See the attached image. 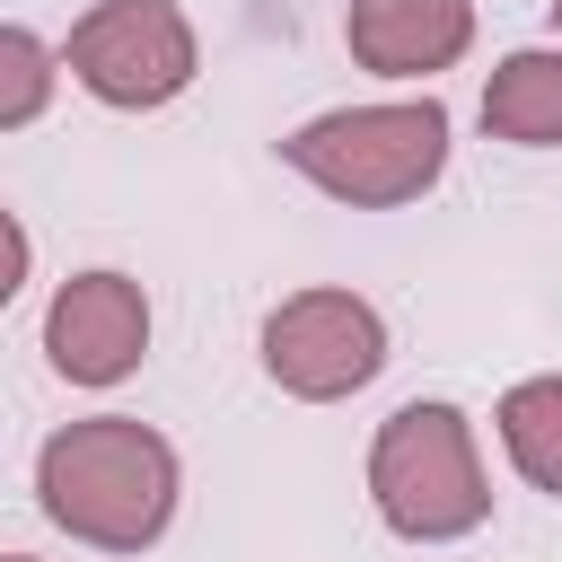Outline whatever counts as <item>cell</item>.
Returning <instances> with one entry per match:
<instances>
[{
	"label": "cell",
	"instance_id": "cell-1",
	"mask_svg": "<svg viewBox=\"0 0 562 562\" xmlns=\"http://www.w3.org/2000/svg\"><path fill=\"white\" fill-rule=\"evenodd\" d=\"M176 492H184L176 448L132 413L61 422L35 448V509L70 544H97V553H149L176 518Z\"/></svg>",
	"mask_w": 562,
	"mask_h": 562
},
{
	"label": "cell",
	"instance_id": "cell-2",
	"mask_svg": "<svg viewBox=\"0 0 562 562\" xmlns=\"http://www.w3.org/2000/svg\"><path fill=\"white\" fill-rule=\"evenodd\" d=\"M281 167L307 176L325 202L404 211V202H422L448 176V105L439 97H378V105L307 114L281 140Z\"/></svg>",
	"mask_w": 562,
	"mask_h": 562
},
{
	"label": "cell",
	"instance_id": "cell-3",
	"mask_svg": "<svg viewBox=\"0 0 562 562\" xmlns=\"http://www.w3.org/2000/svg\"><path fill=\"white\" fill-rule=\"evenodd\" d=\"M369 501L404 544H457L492 518V474L474 422L448 395H413L369 439Z\"/></svg>",
	"mask_w": 562,
	"mask_h": 562
},
{
	"label": "cell",
	"instance_id": "cell-4",
	"mask_svg": "<svg viewBox=\"0 0 562 562\" xmlns=\"http://www.w3.org/2000/svg\"><path fill=\"white\" fill-rule=\"evenodd\" d=\"M61 70L114 114H158V105H176L193 88L202 44H193V18L176 0H97L70 26Z\"/></svg>",
	"mask_w": 562,
	"mask_h": 562
},
{
	"label": "cell",
	"instance_id": "cell-5",
	"mask_svg": "<svg viewBox=\"0 0 562 562\" xmlns=\"http://www.w3.org/2000/svg\"><path fill=\"white\" fill-rule=\"evenodd\" d=\"M386 369V316L360 290H290L263 316V378L299 404H342Z\"/></svg>",
	"mask_w": 562,
	"mask_h": 562
},
{
	"label": "cell",
	"instance_id": "cell-6",
	"mask_svg": "<svg viewBox=\"0 0 562 562\" xmlns=\"http://www.w3.org/2000/svg\"><path fill=\"white\" fill-rule=\"evenodd\" d=\"M44 360L61 386H123L149 360V290L114 263L70 272L44 307Z\"/></svg>",
	"mask_w": 562,
	"mask_h": 562
},
{
	"label": "cell",
	"instance_id": "cell-7",
	"mask_svg": "<svg viewBox=\"0 0 562 562\" xmlns=\"http://www.w3.org/2000/svg\"><path fill=\"white\" fill-rule=\"evenodd\" d=\"M342 44L378 79H439L474 44V0H351Z\"/></svg>",
	"mask_w": 562,
	"mask_h": 562
},
{
	"label": "cell",
	"instance_id": "cell-8",
	"mask_svg": "<svg viewBox=\"0 0 562 562\" xmlns=\"http://www.w3.org/2000/svg\"><path fill=\"white\" fill-rule=\"evenodd\" d=\"M483 132L509 149H562V44H518L492 61Z\"/></svg>",
	"mask_w": 562,
	"mask_h": 562
},
{
	"label": "cell",
	"instance_id": "cell-9",
	"mask_svg": "<svg viewBox=\"0 0 562 562\" xmlns=\"http://www.w3.org/2000/svg\"><path fill=\"white\" fill-rule=\"evenodd\" d=\"M501 448H509V465L536 483V492H553L562 501V369L553 378H518L509 395H501Z\"/></svg>",
	"mask_w": 562,
	"mask_h": 562
},
{
	"label": "cell",
	"instance_id": "cell-10",
	"mask_svg": "<svg viewBox=\"0 0 562 562\" xmlns=\"http://www.w3.org/2000/svg\"><path fill=\"white\" fill-rule=\"evenodd\" d=\"M53 88H61V53H53L35 26H9V18H0V132L44 123Z\"/></svg>",
	"mask_w": 562,
	"mask_h": 562
},
{
	"label": "cell",
	"instance_id": "cell-11",
	"mask_svg": "<svg viewBox=\"0 0 562 562\" xmlns=\"http://www.w3.org/2000/svg\"><path fill=\"white\" fill-rule=\"evenodd\" d=\"M26 263H35V237H26V220L0 202V307L26 290Z\"/></svg>",
	"mask_w": 562,
	"mask_h": 562
},
{
	"label": "cell",
	"instance_id": "cell-12",
	"mask_svg": "<svg viewBox=\"0 0 562 562\" xmlns=\"http://www.w3.org/2000/svg\"><path fill=\"white\" fill-rule=\"evenodd\" d=\"M0 562H35V553H0Z\"/></svg>",
	"mask_w": 562,
	"mask_h": 562
},
{
	"label": "cell",
	"instance_id": "cell-13",
	"mask_svg": "<svg viewBox=\"0 0 562 562\" xmlns=\"http://www.w3.org/2000/svg\"><path fill=\"white\" fill-rule=\"evenodd\" d=\"M553 18H562V0H553Z\"/></svg>",
	"mask_w": 562,
	"mask_h": 562
},
{
	"label": "cell",
	"instance_id": "cell-14",
	"mask_svg": "<svg viewBox=\"0 0 562 562\" xmlns=\"http://www.w3.org/2000/svg\"><path fill=\"white\" fill-rule=\"evenodd\" d=\"M342 9H351V0H342Z\"/></svg>",
	"mask_w": 562,
	"mask_h": 562
}]
</instances>
